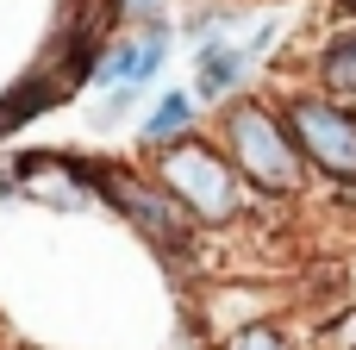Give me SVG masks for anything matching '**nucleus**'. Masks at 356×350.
<instances>
[{
	"mask_svg": "<svg viewBox=\"0 0 356 350\" xmlns=\"http://www.w3.org/2000/svg\"><path fill=\"white\" fill-rule=\"evenodd\" d=\"M213 350H300V338H294V326L282 313H263V319H244V326L219 332Z\"/></svg>",
	"mask_w": 356,
	"mask_h": 350,
	"instance_id": "9d476101",
	"label": "nucleus"
},
{
	"mask_svg": "<svg viewBox=\"0 0 356 350\" xmlns=\"http://www.w3.org/2000/svg\"><path fill=\"white\" fill-rule=\"evenodd\" d=\"M325 6V19H356V0H319Z\"/></svg>",
	"mask_w": 356,
	"mask_h": 350,
	"instance_id": "f8f14e48",
	"label": "nucleus"
},
{
	"mask_svg": "<svg viewBox=\"0 0 356 350\" xmlns=\"http://www.w3.org/2000/svg\"><path fill=\"white\" fill-rule=\"evenodd\" d=\"M207 125H213V106H200V100H194V88H156V94L144 100L138 125H131V144L150 157V150H169V144L200 138Z\"/></svg>",
	"mask_w": 356,
	"mask_h": 350,
	"instance_id": "0eeeda50",
	"label": "nucleus"
},
{
	"mask_svg": "<svg viewBox=\"0 0 356 350\" xmlns=\"http://www.w3.org/2000/svg\"><path fill=\"white\" fill-rule=\"evenodd\" d=\"M313 350H356V301L350 307H332L313 332Z\"/></svg>",
	"mask_w": 356,
	"mask_h": 350,
	"instance_id": "9b49d317",
	"label": "nucleus"
},
{
	"mask_svg": "<svg viewBox=\"0 0 356 350\" xmlns=\"http://www.w3.org/2000/svg\"><path fill=\"white\" fill-rule=\"evenodd\" d=\"M313 169L319 188H356V100H338L313 81H294V75H269L263 81Z\"/></svg>",
	"mask_w": 356,
	"mask_h": 350,
	"instance_id": "7ed1b4c3",
	"label": "nucleus"
},
{
	"mask_svg": "<svg viewBox=\"0 0 356 350\" xmlns=\"http://www.w3.org/2000/svg\"><path fill=\"white\" fill-rule=\"evenodd\" d=\"M144 88H106V94H94V106H88V138H113V132H131L138 125V113H144Z\"/></svg>",
	"mask_w": 356,
	"mask_h": 350,
	"instance_id": "1a4fd4ad",
	"label": "nucleus"
},
{
	"mask_svg": "<svg viewBox=\"0 0 356 350\" xmlns=\"http://www.w3.org/2000/svg\"><path fill=\"white\" fill-rule=\"evenodd\" d=\"M263 75V63L244 50V38H207V44H188V88L200 106H225L238 94H250Z\"/></svg>",
	"mask_w": 356,
	"mask_h": 350,
	"instance_id": "423d86ee",
	"label": "nucleus"
},
{
	"mask_svg": "<svg viewBox=\"0 0 356 350\" xmlns=\"http://www.w3.org/2000/svg\"><path fill=\"white\" fill-rule=\"evenodd\" d=\"M207 138L232 157V169L250 182V194H257L269 213H288V207H300V200L319 188L269 88H250V94H238V100L213 106Z\"/></svg>",
	"mask_w": 356,
	"mask_h": 350,
	"instance_id": "f257e3e1",
	"label": "nucleus"
},
{
	"mask_svg": "<svg viewBox=\"0 0 356 350\" xmlns=\"http://www.w3.org/2000/svg\"><path fill=\"white\" fill-rule=\"evenodd\" d=\"M175 44H181L175 38V19H144V25L106 31L100 50H94L88 94H106V88H144V94H156L163 75H169V63H175Z\"/></svg>",
	"mask_w": 356,
	"mask_h": 350,
	"instance_id": "20e7f679",
	"label": "nucleus"
},
{
	"mask_svg": "<svg viewBox=\"0 0 356 350\" xmlns=\"http://www.w3.org/2000/svg\"><path fill=\"white\" fill-rule=\"evenodd\" d=\"M150 163V175L169 188V200L207 232V238H232V232H244V225H257L269 207L250 194V182L232 169V157L200 132V138H188V144H169V150H150L144 157Z\"/></svg>",
	"mask_w": 356,
	"mask_h": 350,
	"instance_id": "f03ea898",
	"label": "nucleus"
},
{
	"mask_svg": "<svg viewBox=\"0 0 356 350\" xmlns=\"http://www.w3.org/2000/svg\"><path fill=\"white\" fill-rule=\"evenodd\" d=\"M263 0H181L175 6V38L207 44V38H244Z\"/></svg>",
	"mask_w": 356,
	"mask_h": 350,
	"instance_id": "6e6552de",
	"label": "nucleus"
},
{
	"mask_svg": "<svg viewBox=\"0 0 356 350\" xmlns=\"http://www.w3.org/2000/svg\"><path fill=\"white\" fill-rule=\"evenodd\" d=\"M269 69L294 75V81H313L338 100H356V19H325L300 50H282Z\"/></svg>",
	"mask_w": 356,
	"mask_h": 350,
	"instance_id": "39448f33",
	"label": "nucleus"
}]
</instances>
